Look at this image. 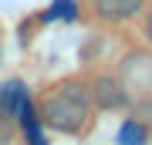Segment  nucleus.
<instances>
[{
	"mask_svg": "<svg viewBox=\"0 0 152 145\" xmlns=\"http://www.w3.org/2000/svg\"><path fill=\"white\" fill-rule=\"evenodd\" d=\"M88 91L81 85H61L54 98H48L41 108V118L58 132H81L88 122Z\"/></svg>",
	"mask_w": 152,
	"mask_h": 145,
	"instance_id": "nucleus-1",
	"label": "nucleus"
},
{
	"mask_svg": "<svg viewBox=\"0 0 152 145\" xmlns=\"http://www.w3.org/2000/svg\"><path fill=\"white\" fill-rule=\"evenodd\" d=\"M88 98L105 111H115V108L129 105V95H125L122 81H115V78H95V85L88 88Z\"/></svg>",
	"mask_w": 152,
	"mask_h": 145,
	"instance_id": "nucleus-2",
	"label": "nucleus"
},
{
	"mask_svg": "<svg viewBox=\"0 0 152 145\" xmlns=\"http://www.w3.org/2000/svg\"><path fill=\"white\" fill-rule=\"evenodd\" d=\"M95 10L102 20H129L142 10V0H95Z\"/></svg>",
	"mask_w": 152,
	"mask_h": 145,
	"instance_id": "nucleus-3",
	"label": "nucleus"
},
{
	"mask_svg": "<svg viewBox=\"0 0 152 145\" xmlns=\"http://www.w3.org/2000/svg\"><path fill=\"white\" fill-rule=\"evenodd\" d=\"M27 101V91H24L20 81H7V85H0V111L7 115H17V108Z\"/></svg>",
	"mask_w": 152,
	"mask_h": 145,
	"instance_id": "nucleus-4",
	"label": "nucleus"
},
{
	"mask_svg": "<svg viewBox=\"0 0 152 145\" xmlns=\"http://www.w3.org/2000/svg\"><path fill=\"white\" fill-rule=\"evenodd\" d=\"M17 115H20V125H24V132H27V142L31 145H48V138H44V132L37 125V111L31 108V101H24L20 108H17Z\"/></svg>",
	"mask_w": 152,
	"mask_h": 145,
	"instance_id": "nucleus-5",
	"label": "nucleus"
},
{
	"mask_svg": "<svg viewBox=\"0 0 152 145\" xmlns=\"http://www.w3.org/2000/svg\"><path fill=\"white\" fill-rule=\"evenodd\" d=\"M145 142V128L139 122H122L118 128V145H142Z\"/></svg>",
	"mask_w": 152,
	"mask_h": 145,
	"instance_id": "nucleus-6",
	"label": "nucleus"
},
{
	"mask_svg": "<svg viewBox=\"0 0 152 145\" xmlns=\"http://www.w3.org/2000/svg\"><path fill=\"white\" fill-rule=\"evenodd\" d=\"M44 20H75V0H54Z\"/></svg>",
	"mask_w": 152,
	"mask_h": 145,
	"instance_id": "nucleus-7",
	"label": "nucleus"
},
{
	"mask_svg": "<svg viewBox=\"0 0 152 145\" xmlns=\"http://www.w3.org/2000/svg\"><path fill=\"white\" fill-rule=\"evenodd\" d=\"M145 34H149V41H152V14H149V24H145Z\"/></svg>",
	"mask_w": 152,
	"mask_h": 145,
	"instance_id": "nucleus-8",
	"label": "nucleus"
}]
</instances>
